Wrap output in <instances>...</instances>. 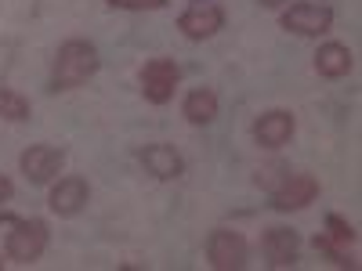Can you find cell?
Segmentation results:
<instances>
[{
    "label": "cell",
    "instance_id": "ac0fdd59",
    "mask_svg": "<svg viewBox=\"0 0 362 271\" xmlns=\"http://www.w3.org/2000/svg\"><path fill=\"white\" fill-rule=\"evenodd\" d=\"M286 177H290V167H283V163H268V167L257 170V185L268 188V192H276Z\"/></svg>",
    "mask_w": 362,
    "mask_h": 271
},
{
    "label": "cell",
    "instance_id": "e0dca14e",
    "mask_svg": "<svg viewBox=\"0 0 362 271\" xmlns=\"http://www.w3.org/2000/svg\"><path fill=\"white\" fill-rule=\"evenodd\" d=\"M326 235L334 239V243H341V246H355V228L344 221V217H337V214H326Z\"/></svg>",
    "mask_w": 362,
    "mask_h": 271
},
{
    "label": "cell",
    "instance_id": "9a60e30c",
    "mask_svg": "<svg viewBox=\"0 0 362 271\" xmlns=\"http://www.w3.org/2000/svg\"><path fill=\"white\" fill-rule=\"evenodd\" d=\"M0 119H8V124H22V119H29V102L11 87H0Z\"/></svg>",
    "mask_w": 362,
    "mask_h": 271
},
{
    "label": "cell",
    "instance_id": "7402d4cb",
    "mask_svg": "<svg viewBox=\"0 0 362 271\" xmlns=\"http://www.w3.org/2000/svg\"><path fill=\"white\" fill-rule=\"evenodd\" d=\"M11 221H18L15 214H0V224H11Z\"/></svg>",
    "mask_w": 362,
    "mask_h": 271
},
{
    "label": "cell",
    "instance_id": "3957f363",
    "mask_svg": "<svg viewBox=\"0 0 362 271\" xmlns=\"http://www.w3.org/2000/svg\"><path fill=\"white\" fill-rule=\"evenodd\" d=\"M206 260L214 264L218 271H239V267H247V260H250V246H247V239L239 231L218 228V231H210V239H206Z\"/></svg>",
    "mask_w": 362,
    "mask_h": 271
},
{
    "label": "cell",
    "instance_id": "8992f818",
    "mask_svg": "<svg viewBox=\"0 0 362 271\" xmlns=\"http://www.w3.org/2000/svg\"><path fill=\"white\" fill-rule=\"evenodd\" d=\"M329 25H334V11L326 4H293L283 15V29H290L297 37H322L329 33Z\"/></svg>",
    "mask_w": 362,
    "mask_h": 271
},
{
    "label": "cell",
    "instance_id": "7a4b0ae2",
    "mask_svg": "<svg viewBox=\"0 0 362 271\" xmlns=\"http://www.w3.org/2000/svg\"><path fill=\"white\" fill-rule=\"evenodd\" d=\"M8 257L18 260V264H33L44 257L47 250V224L40 217H29V221H11V231H8V243H4Z\"/></svg>",
    "mask_w": 362,
    "mask_h": 271
},
{
    "label": "cell",
    "instance_id": "6da1fadb",
    "mask_svg": "<svg viewBox=\"0 0 362 271\" xmlns=\"http://www.w3.org/2000/svg\"><path fill=\"white\" fill-rule=\"evenodd\" d=\"M102 58L95 51V44L87 40H66L54 54V90H69V87H80L87 83L90 76L98 73Z\"/></svg>",
    "mask_w": 362,
    "mask_h": 271
},
{
    "label": "cell",
    "instance_id": "ffe728a7",
    "mask_svg": "<svg viewBox=\"0 0 362 271\" xmlns=\"http://www.w3.org/2000/svg\"><path fill=\"white\" fill-rule=\"evenodd\" d=\"M15 195V185H11V181L4 177V174H0V203H8Z\"/></svg>",
    "mask_w": 362,
    "mask_h": 271
},
{
    "label": "cell",
    "instance_id": "7c38bea8",
    "mask_svg": "<svg viewBox=\"0 0 362 271\" xmlns=\"http://www.w3.org/2000/svg\"><path fill=\"white\" fill-rule=\"evenodd\" d=\"M261 250H264L272 267H293L297 264V250H300V239L290 228H268L264 239H261Z\"/></svg>",
    "mask_w": 362,
    "mask_h": 271
},
{
    "label": "cell",
    "instance_id": "52a82bcc",
    "mask_svg": "<svg viewBox=\"0 0 362 271\" xmlns=\"http://www.w3.org/2000/svg\"><path fill=\"white\" fill-rule=\"evenodd\" d=\"M315 195H319V181L312 174H290L283 185L272 192V206L290 214V210H305L308 203H315Z\"/></svg>",
    "mask_w": 362,
    "mask_h": 271
},
{
    "label": "cell",
    "instance_id": "5bb4252c",
    "mask_svg": "<svg viewBox=\"0 0 362 271\" xmlns=\"http://www.w3.org/2000/svg\"><path fill=\"white\" fill-rule=\"evenodd\" d=\"M181 112H185V119H189V124H196V127L214 124V116H218V95L210 87H196V90H189V98H185V105H181Z\"/></svg>",
    "mask_w": 362,
    "mask_h": 271
},
{
    "label": "cell",
    "instance_id": "603a6c76",
    "mask_svg": "<svg viewBox=\"0 0 362 271\" xmlns=\"http://www.w3.org/2000/svg\"><path fill=\"white\" fill-rule=\"evenodd\" d=\"M0 267H4V260H0Z\"/></svg>",
    "mask_w": 362,
    "mask_h": 271
},
{
    "label": "cell",
    "instance_id": "d6986e66",
    "mask_svg": "<svg viewBox=\"0 0 362 271\" xmlns=\"http://www.w3.org/2000/svg\"><path fill=\"white\" fill-rule=\"evenodd\" d=\"M170 0H109V8L116 11H163Z\"/></svg>",
    "mask_w": 362,
    "mask_h": 271
},
{
    "label": "cell",
    "instance_id": "ba28073f",
    "mask_svg": "<svg viewBox=\"0 0 362 271\" xmlns=\"http://www.w3.org/2000/svg\"><path fill=\"white\" fill-rule=\"evenodd\" d=\"M177 29L189 40H206V37H214L218 29H225V11H221V4H192L189 11H181Z\"/></svg>",
    "mask_w": 362,
    "mask_h": 271
},
{
    "label": "cell",
    "instance_id": "4fadbf2b",
    "mask_svg": "<svg viewBox=\"0 0 362 271\" xmlns=\"http://www.w3.org/2000/svg\"><path fill=\"white\" fill-rule=\"evenodd\" d=\"M351 66H355V58H351V51H348L344 44H322L319 54H315V69H319V76H326V80L348 76Z\"/></svg>",
    "mask_w": 362,
    "mask_h": 271
},
{
    "label": "cell",
    "instance_id": "2e32d148",
    "mask_svg": "<svg viewBox=\"0 0 362 271\" xmlns=\"http://www.w3.org/2000/svg\"><path fill=\"white\" fill-rule=\"evenodd\" d=\"M315 250H319V253H326V257L334 260L337 267H355V260H351L348 246L334 243V239H329V235H315Z\"/></svg>",
    "mask_w": 362,
    "mask_h": 271
},
{
    "label": "cell",
    "instance_id": "277c9868",
    "mask_svg": "<svg viewBox=\"0 0 362 271\" xmlns=\"http://www.w3.org/2000/svg\"><path fill=\"white\" fill-rule=\"evenodd\" d=\"M177 80H181V69H177L174 58H153V62H145V69H141V95L153 105H167L174 98Z\"/></svg>",
    "mask_w": 362,
    "mask_h": 271
},
{
    "label": "cell",
    "instance_id": "9c48e42d",
    "mask_svg": "<svg viewBox=\"0 0 362 271\" xmlns=\"http://www.w3.org/2000/svg\"><path fill=\"white\" fill-rule=\"evenodd\" d=\"M293 112H286V109H272V112H264L257 124H254V141L261 145V148H283L290 138H293Z\"/></svg>",
    "mask_w": 362,
    "mask_h": 271
},
{
    "label": "cell",
    "instance_id": "5b68a950",
    "mask_svg": "<svg viewBox=\"0 0 362 271\" xmlns=\"http://www.w3.org/2000/svg\"><path fill=\"white\" fill-rule=\"evenodd\" d=\"M18 167H22L29 185H47V181L66 167V152L54 145H29L18 159Z\"/></svg>",
    "mask_w": 362,
    "mask_h": 271
},
{
    "label": "cell",
    "instance_id": "30bf717a",
    "mask_svg": "<svg viewBox=\"0 0 362 271\" xmlns=\"http://www.w3.org/2000/svg\"><path fill=\"white\" fill-rule=\"evenodd\" d=\"M87 195H90V188H87L83 177H62V181H58V185L51 188L47 206L54 210L58 217H76L80 210L87 206Z\"/></svg>",
    "mask_w": 362,
    "mask_h": 271
},
{
    "label": "cell",
    "instance_id": "8fae6325",
    "mask_svg": "<svg viewBox=\"0 0 362 271\" xmlns=\"http://www.w3.org/2000/svg\"><path fill=\"white\" fill-rule=\"evenodd\" d=\"M141 167L153 177H160V181H174V177L185 174V159H181V152L174 145H163V141L141 148Z\"/></svg>",
    "mask_w": 362,
    "mask_h": 271
},
{
    "label": "cell",
    "instance_id": "44dd1931",
    "mask_svg": "<svg viewBox=\"0 0 362 271\" xmlns=\"http://www.w3.org/2000/svg\"><path fill=\"white\" fill-rule=\"evenodd\" d=\"M264 8H279V4H286V0H261Z\"/></svg>",
    "mask_w": 362,
    "mask_h": 271
}]
</instances>
